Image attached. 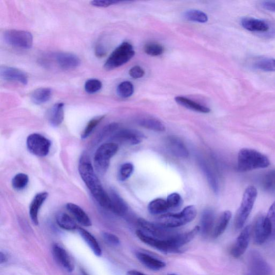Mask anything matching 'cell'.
Returning <instances> with one entry per match:
<instances>
[{"mask_svg":"<svg viewBox=\"0 0 275 275\" xmlns=\"http://www.w3.org/2000/svg\"><path fill=\"white\" fill-rule=\"evenodd\" d=\"M197 215L195 206L189 205L179 213L163 214L159 218L157 223L167 228H175L190 223L195 219Z\"/></svg>","mask_w":275,"mask_h":275,"instance_id":"cell-3","label":"cell"},{"mask_svg":"<svg viewBox=\"0 0 275 275\" xmlns=\"http://www.w3.org/2000/svg\"><path fill=\"white\" fill-rule=\"evenodd\" d=\"M252 231L254 242L257 245L265 244L271 237V226L267 215H260L258 218Z\"/></svg>","mask_w":275,"mask_h":275,"instance_id":"cell-10","label":"cell"},{"mask_svg":"<svg viewBox=\"0 0 275 275\" xmlns=\"http://www.w3.org/2000/svg\"><path fill=\"white\" fill-rule=\"evenodd\" d=\"M136 235L143 243L164 253H179L181 252L172 243L171 238L168 239H160L153 237L142 230L136 231Z\"/></svg>","mask_w":275,"mask_h":275,"instance_id":"cell-7","label":"cell"},{"mask_svg":"<svg viewBox=\"0 0 275 275\" xmlns=\"http://www.w3.org/2000/svg\"><path fill=\"white\" fill-rule=\"evenodd\" d=\"M252 233V227L247 226L240 233L231 249V256L236 259L242 257L246 251Z\"/></svg>","mask_w":275,"mask_h":275,"instance_id":"cell-13","label":"cell"},{"mask_svg":"<svg viewBox=\"0 0 275 275\" xmlns=\"http://www.w3.org/2000/svg\"><path fill=\"white\" fill-rule=\"evenodd\" d=\"M104 116H98L91 120L88 123L83 133L82 134V139L85 140L93 132L98 124L104 119Z\"/></svg>","mask_w":275,"mask_h":275,"instance_id":"cell-41","label":"cell"},{"mask_svg":"<svg viewBox=\"0 0 275 275\" xmlns=\"http://www.w3.org/2000/svg\"><path fill=\"white\" fill-rule=\"evenodd\" d=\"M95 54L99 58H102V57L104 56L107 54V49L104 45L102 44L101 42H99L96 45L95 49Z\"/></svg>","mask_w":275,"mask_h":275,"instance_id":"cell-48","label":"cell"},{"mask_svg":"<svg viewBox=\"0 0 275 275\" xmlns=\"http://www.w3.org/2000/svg\"><path fill=\"white\" fill-rule=\"evenodd\" d=\"M27 146L30 153L37 156L44 157L49 154L51 143L44 136L33 133L28 136Z\"/></svg>","mask_w":275,"mask_h":275,"instance_id":"cell-9","label":"cell"},{"mask_svg":"<svg viewBox=\"0 0 275 275\" xmlns=\"http://www.w3.org/2000/svg\"><path fill=\"white\" fill-rule=\"evenodd\" d=\"M261 186L263 189L269 192H275V169H272L263 176Z\"/></svg>","mask_w":275,"mask_h":275,"instance_id":"cell-36","label":"cell"},{"mask_svg":"<svg viewBox=\"0 0 275 275\" xmlns=\"http://www.w3.org/2000/svg\"><path fill=\"white\" fill-rule=\"evenodd\" d=\"M200 163L202 171H203L206 179H207L210 187L214 193H219L220 189L219 181H218V179L215 174L213 173V171L208 164H206L203 161H201V160Z\"/></svg>","mask_w":275,"mask_h":275,"instance_id":"cell-31","label":"cell"},{"mask_svg":"<svg viewBox=\"0 0 275 275\" xmlns=\"http://www.w3.org/2000/svg\"><path fill=\"white\" fill-rule=\"evenodd\" d=\"M269 165L270 161L267 156L256 150L243 148L239 152L238 169L241 172L265 168Z\"/></svg>","mask_w":275,"mask_h":275,"instance_id":"cell-2","label":"cell"},{"mask_svg":"<svg viewBox=\"0 0 275 275\" xmlns=\"http://www.w3.org/2000/svg\"><path fill=\"white\" fill-rule=\"evenodd\" d=\"M49 121L54 127H58L64 119V104L57 103L51 108L48 114Z\"/></svg>","mask_w":275,"mask_h":275,"instance_id":"cell-26","label":"cell"},{"mask_svg":"<svg viewBox=\"0 0 275 275\" xmlns=\"http://www.w3.org/2000/svg\"><path fill=\"white\" fill-rule=\"evenodd\" d=\"M78 172L93 197L102 206L110 209L111 202L109 194L103 188L100 181L95 173L94 169L86 156H83L78 165Z\"/></svg>","mask_w":275,"mask_h":275,"instance_id":"cell-1","label":"cell"},{"mask_svg":"<svg viewBox=\"0 0 275 275\" xmlns=\"http://www.w3.org/2000/svg\"><path fill=\"white\" fill-rule=\"evenodd\" d=\"M138 223L142 228V231L158 239H168L178 234L172 230L173 228H167L158 223H153L143 219H139Z\"/></svg>","mask_w":275,"mask_h":275,"instance_id":"cell-11","label":"cell"},{"mask_svg":"<svg viewBox=\"0 0 275 275\" xmlns=\"http://www.w3.org/2000/svg\"><path fill=\"white\" fill-rule=\"evenodd\" d=\"M148 210L154 215L162 214L169 211L167 201L162 199L152 201L148 205Z\"/></svg>","mask_w":275,"mask_h":275,"instance_id":"cell-32","label":"cell"},{"mask_svg":"<svg viewBox=\"0 0 275 275\" xmlns=\"http://www.w3.org/2000/svg\"><path fill=\"white\" fill-rule=\"evenodd\" d=\"M166 143L170 151L176 157L186 159L189 156V152L187 147L178 138L174 136H168Z\"/></svg>","mask_w":275,"mask_h":275,"instance_id":"cell-18","label":"cell"},{"mask_svg":"<svg viewBox=\"0 0 275 275\" xmlns=\"http://www.w3.org/2000/svg\"><path fill=\"white\" fill-rule=\"evenodd\" d=\"M78 232L94 254L97 257H101L102 254V249L96 238L83 228H78Z\"/></svg>","mask_w":275,"mask_h":275,"instance_id":"cell-28","label":"cell"},{"mask_svg":"<svg viewBox=\"0 0 275 275\" xmlns=\"http://www.w3.org/2000/svg\"><path fill=\"white\" fill-rule=\"evenodd\" d=\"M117 91L118 95L124 99L129 98L134 93V87L130 82H123L118 86Z\"/></svg>","mask_w":275,"mask_h":275,"instance_id":"cell-37","label":"cell"},{"mask_svg":"<svg viewBox=\"0 0 275 275\" xmlns=\"http://www.w3.org/2000/svg\"><path fill=\"white\" fill-rule=\"evenodd\" d=\"M111 210L114 214L120 216H123L128 211V206L120 194L113 189L111 190L109 194Z\"/></svg>","mask_w":275,"mask_h":275,"instance_id":"cell-21","label":"cell"},{"mask_svg":"<svg viewBox=\"0 0 275 275\" xmlns=\"http://www.w3.org/2000/svg\"><path fill=\"white\" fill-rule=\"evenodd\" d=\"M52 57L56 65L64 70H73L81 64V60L73 53L59 52L55 53Z\"/></svg>","mask_w":275,"mask_h":275,"instance_id":"cell-14","label":"cell"},{"mask_svg":"<svg viewBox=\"0 0 275 275\" xmlns=\"http://www.w3.org/2000/svg\"><path fill=\"white\" fill-rule=\"evenodd\" d=\"M102 84L97 79H90L88 80L85 85V89L89 94H94L101 90Z\"/></svg>","mask_w":275,"mask_h":275,"instance_id":"cell-43","label":"cell"},{"mask_svg":"<svg viewBox=\"0 0 275 275\" xmlns=\"http://www.w3.org/2000/svg\"><path fill=\"white\" fill-rule=\"evenodd\" d=\"M52 94V90L50 88H40L33 91L31 99L34 104L40 105L49 101Z\"/></svg>","mask_w":275,"mask_h":275,"instance_id":"cell-29","label":"cell"},{"mask_svg":"<svg viewBox=\"0 0 275 275\" xmlns=\"http://www.w3.org/2000/svg\"><path fill=\"white\" fill-rule=\"evenodd\" d=\"M248 265L253 275H273L270 266L258 251H250L248 257Z\"/></svg>","mask_w":275,"mask_h":275,"instance_id":"cell-12","label":"cell"},{"mask_svg":"<svg viewBox=\"0 0 275 275\" xmlns=\"http://www.w3.org/2000/svg\"><path fill=\"white\" fill-rule=\"evenodd\" d=\"M144 135L141 132L130 129H125L119 131L112 139L120 143L130 145H138L142 142Z\"/></svg>","mask_w":275,"mask_h":275,"instance_id":"cell-15","label":"cell"},{"mask_svg":"<svg viewBox=\"0 0 275 275\" xmlns=\"http://www.w3.org/2000/svg\"><path fill=\"white\" fill-rule=\"evenodd\" d=\"M253 67L265 72H275V59L268 57H258L252 63Z\"/></svg>","mask_w":275,"mask_h":275,"instance_id":"cell-30","label":"cell"},{"mask_svg":"<svg viewBox=\"0 0 275 275\" xmlns=\"http://www.w3.org/2000/svg\"><path fill=\"white\" fill-rule=\"evenodd\" d=\"M48 193L42 192L36 194L32 200L29 208V214L31 220L34 225H38V213L41 206L48 197Z\"/></svg>","mask_w":275,"mask_h":275,"instance_id":"cell-20","label":"cell"},{"mask_svg":"<svg viewBox=\"0 0 275 275\" xmlns=\"http://www.w3.org/2000/svg\"><path fill=\"white\" fill-rule=\"evenodd\" d=\"M52 253L56 261L66 271L71 272L74 270V265L72 259L67 251L61 246L58 244L54 245L52 247Z\"/></svg>","mask_w":275,"mask_h":275,"instance_id":"cell-17","label":"cell"},{"mask_svg":"<svg viewBox=\"0 0 275 275\" xmlns=\"http://www.w3.org/2000/svg\"><path fill=\"white\" fill-rule=\"evenodd\" d=\"M0 76L6 81L15 82L24 85H27L28 83V77L26 73L14 67L1 66Z\"/></svg>","mask_w":275,"mask_h":275,"instance_id":"cell-16","label":"cell"},{"mask_svg":"<svg viewBox=\"0 0 275 275\" xmlns=\"http://www.w3.org/2000/svg\"><path fill=\"white\" fill-rule=\"evenodd\" d=\"M175 100L178 104L188 109L203 113H209L210 108L199 104V103L183 96H177Z\"/></svg>","mask_w":275,"mask_h":275,"instance_id":"cell-27","label":"cell"},{"mask_svg":"<svg viewBox=\"0 0 275 275\" xmlns=\"http://www.w3.org/2000/svg\"><path fill=\"white\" fill-rule=\"evenodd\" d=\"M102 237L106 243L112 246H117L120 245V239L113 234L104 232L102 233Z\"/></svg>","mask_w":275,"mask_h":275,"instance_id":"cell-45","label":"cell"},{"mask_svg":"<svg viewBox=\"0 0 275 275\" xmlns=\"http://www.w3.org/2000/svg\"><path fill=\"white\" fill-rule=\"evenodd\" d=\"M257 194L258 191L254 187L249 186L245 190L242 202L235 217L234 226L237 230H240L244 226L253 209Z\"/></svg>","mask_w":275,"mask_h":275,"instance_id":"cell-4","label":"cell"},{"mask_svg":"<svg viewBox=\"0 0 275 275\" xmlns=\"http://www.w3.org/2000/svg\"><path fill=\"white\" fill-rule=\"evenodd\" d=\"M144 50L147 54L156 56L163 54L165 49L162 45L158 43H150L144 46Z\"/></svg>","mask_w":275,"mask_h":275,"instance_id":"cell-39","label":"cell"},{"mask_svg":"<svg viewBox=\"0 0 275 275\" xmlns=\"http://www.w3.org/2000/svg\"><path fill=\"white\" fill-rule=\"evenodd\" d=\"M141 127L156 132H164L165 126L160 121L154 118H144L139 121Z\"/></svg>","mask_w":275,"mask_h":275,"instance_id":"cell-33","label":"cell"},{"mask_svg":"<svg viewBox=\"0 0 275 275\" xmlns=\"http://www.w3.org/2000/svg\"><path fill=\"white\" fill-rule=\"evenodd\" d=\"M267 216L271 226L272 234L271 238L275 240V202L270 206Z\"/></svg>","mask_w":275,"mask_h":275,"instance_id":"cell-44","label":"cell"},{"mask_svg":"<svg viewBox=\"0 0 275 275\" xmlns=\"http://www.w3.org/2000/svg\"><path fill=\"white\" fill-rule=\"evenodd\" d=\"M135 256L144 266L151 270L158 271L166 266L164 261L143 252H136Z\"/></svg>","mask_w":275,"mask_h":275,"instance_id":"cell-19","label":"cell"},{"mask_svg":"<svg viewBox=\"0 0 275 275\" xmlns=\"http://www.w3.org/2000/svg\"><path fill=\"white\" fill-rule=\"evenodd\" d=\"M127 275H147V274H145L139 271L132 270L129 271L127 272Z\"/></svg>","mask_w":275,"mask_h":275,"instance_id":"cell-51","label":"cell"},{"mask_svg":"<svg viewBox=\"0 0 275 275\" xmlns=\"http://www.w3.org/2000/svg\"><path fill=\"white\" fill-rule=\"evenodd\" d=\"M133 171L134 166L132 164L128 163L123 164L119 170V180L121 181L127 180L132 175Z\"/></svg>","mask_w":275,"mask_h":275,"instance_id":"cell-42","label":"cell"},{"mask_svg":"<svg viewBox=\"0 0 275 275\" xmlns=\"http://www.w3.org/2000/svg\"><path fill=\"white\" fill-rule=\"evenodd\" d=\"M232 217V213L230 211L223 212L217 221L215 223L211 236L213 238H217L222 235L230 223Z\"/></svg>","mask_w":275,"mask_h":275,"instance_id":"cell-24","label":"cell"},{"mask_svg":"<svg viewBox=\"0 0 275 275\" xmlns=\"http://www.w3.org/2000/svg\"><path fill=\"white\" fill-rule=\"evenodd\" d=\"M261 6L267 10L275 12V2L270 1L263 2Z\"/></svg>","mask_w":275,"mask_h":275,"instance_id":"cell-49","label":"cell"},{"mask_svg":"<svg viewBox=\"0 0 275 275\" xmlns=\"http://www.w3.org/2000/svg\"><path fill=\"white\" fill-rule=\"evenodd\" d=\"M129 75L134 79L143 77L145 75L143 68L140 66H135L132 67L129 71Z\"/></svg>","mask_w":275,"mask_h":275,"instance_id":"cell-47","label":"cell"},{"mask_svg":"<svg viewBox=\"0 0 275 275\" xmlns=\"http://www.w3.org/2000/svg\"><path fill=\"white\" fill-rule=\"evenodd\" d=\"M5 41L12 47L29 49L32 47L33 36L27 31L8 30L4 33Z\"/></svg>","mask_w":275,"mask_h":275,"instance_id":"cell-8","label":"cell"},{"mask_svg":"<svg viewBox=\"0 0 275 275\" xmlns=\"http://www.w3.org/2000/svg\"><path fill=\"white\" fill-rule=\"evenodd\" d=\"M242 27L251 32H265L269 29L267 23L263 20L250 17H245L241 21Z\"/></svg>","mask_w":275,"mask_h":275,"instance_id":"cell-23","label":"cell"},{"mask_svg":"<svg viewBox=\"0 0 275 275\" xmlns=\"http://www.w3.org/2000/svg\"><path fill=\"white\" fill-rule=\"evenodd\" d=\"M66 208L80 224L86 227H89L91 225V222L89 217L79 206L73 203H69L66 205Z\"/></svg>","mask_w":275,"mask_h":275,"instance_id":"cell-25","label":"cell"},{"mask_svg":"<svg viewBox=\"0 0 275 275\" xmlns=\"http://www.w3.org/2000/svg\"><path fill=\"white\" fill-rule=\"evenodd\" d=\"M166 201L169 210H174L180 208L183 202L180 194L176 192L170 194Z\"/></svg>","mask_w":275,"mask_h":275,"instance_id":"cell-40","label":"cell"},{"mask_svg":"<svg viewBox=\"0 0 275 275\" xmlns=\"http://www.w3.org/2000/svg\"><path fill=\"white\" fill-rule=\"evenodd\" d=\"M215 214L213 210L205 209L202 213L201 220L200 232L203 236L212 234L215 224Z\"/></svg>","mask_w":275,"mask_h":275,"instance_id":"cell-22","label":"cell"},{"mask_svg":"<svg viewBox=\"0 0 275 275\" xmlns=\"http://www.w3.org/2000/svg\"><path fill=\"white\" fill-rule=\"evenodd\" d=\"M167 275H178V274H174V273H170V274H168Z\"/></svg>","mask_w":275,"mask_h":275,"instance_id":"cell-52","label":"cell"},{"mask_svg":"<svg viewBox=\"0 0 275 275\" xmlns=\"http://www.w3.org/2000/svg\"><path fill=\"white\" fill-rule=\"evenodd\" d=\"M56 223L64 230L72 231L77 228L75 221L66 213L61 212L56 216Z\"/></svg>","mask_w":275,"mask_h":275,"instance_id":"cell-34","label":"cell"},{"mask_svg":"<svg viewBox=\"0 0 275 275\" xmlns=\"http://www.w3.org/2000/svg\"><path fill=\"white\" fill-rule=\"evenodd\" d=\"M134 54L132 45L128 42H124L109 56L105 64V68L110 71L120 67L129 62Z\"/></svg>","mask_w":275,"mask_h":275,"instance_id":"cell-5","label":"cell"},{"mask_svg":"<svg viewBox=\"0 0 275 275\" xmlns=\"http://www.w3.org/2000/svg\"><path fill=\"white\" fill-rule=\"evenodd\" d=\"M28 182L29 177L27 174L19 173L13 178L11 184L15 190H21L27 186Z\"/></svg>","mask_w":275,"mask_h":275,"instance_id":"cell-38","label":"cell"},{"mask_svg":"<svg viewBox=\"0 0 275 275\" xmlns=\"http://www.w3.org/2000/svg\"><path fill=\"white\" fill-rule=\"evenodd\" d=\"M7 260V256L2 251L1 253H0V263H1V264H3V263H6Z\"/></svg>","mask_w":275,"mask_h":275,"instance_id":"cell-50","label":"cell"},{"mask_svg":"<svg viewBox=\"0 0 275 275\" xmlns=\"http://www.w3.org/2000/svg\"><path fill=\"white\" fill-rule=\"evenodd\" d=\"M184 18L189 21L204 24L208 21V17L203 11L199 10H189L183 15Z\"/></svg>","mask_w":275,"mask_h":275,"instance_id":"cell-35","label":"cell"},{"mask_svg":"<svg viewBox=\"0 0 275 275\" xmlns=\"http://www.w3.org/2000/svg\"><path fill=\"white\" fill-rule=\"evenodd\" d=\"M121 2L116 0H94L90 3L91 5L97 7H108L109 6L120 3Z\"/></svg>","mask_w":275,"mask_h":275,"instance_id":"cell-46","label":"cell"},{"mask_svg":"<svg viewBox=\"0 0 275 275\" xmlns=\"http://www.w3.org/2000/svg\"><path fill=\"white\" fill-rule=\"evenodd\" d=\"M119 150L116 143H109L102 144L96 150L94 155V167L100 174H104L108 169L110 159Z\"/></svg>","mask_w":275,"mask_h":275,"instance_id":"cell-6","label":"cell"}]
</instances>
